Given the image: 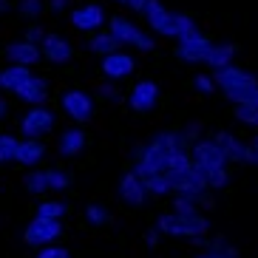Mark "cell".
Segmentation results:
<instances>
[{
    "label": "cell",
    "instance_id": "cell-1",
    "mask_svg": "<svg viewBox=\"0 0 258 258\" xmlns=\"http://www.w3.org/2000/svg\"><path fill=\"white\" fill-rule=\"evenodd\" d=\"M156 230L165 235H187V238H202L210 230V221L202 213H167L156 221Z\"/></svg>",
    "mask_w": 258,
    "mask_h": 258
},
{
    "label": "cell",
    "instance_id": "cell-2",
    "mask_svg": "<svg viewBox=\"0 0 258 258\" xmlns=\"http://www.w3.org/2000/svg\"><path fill=\"white\" fill-rule=\"evenodd\" d=\"M213 80H216V85L224 91V97H227L233 105L244 91H250V88L258 85V80L250 74V71L235 69V66H227V69H221V71H213Z\"/></svg>",
    "mask_w": 258,
    "mask_h": 258
},
{
    "label": "cell",
    "instance_id": "cell-3",
    "mask_svg": "<svg viewBox=\"0 0 258 258\" xmlns=\"http://www.w3.org/2000/svg\"><path fill=\"white\" fill-rule=\"evenodd\" d=\"M108 23H111V31L116 34V40H119L122 46H134V48H139V51H153V46H156L151 34H145L137 23H131L128 17L114 15Z\"/></svg>",
    "mask_w": 258,
    "mask_h": 258
},
{
    "label": "cell",
    "instance_id": "cell-4",
    "mask_svg": "<svg viewBox=\"0 0 258 258\" xmlns=\"http://www.w3.org/2000/svg\"><path fill=\"white\" fill-rule=\"evenodd\" d=\"M145 17H148V26H151L156 34L179 40V15H173L170 9L162 6V0H148Z\"/></svg>",
    "mask_w": 258,
    "mask_h": 258
},
{
    "label": "cell",
    "instance_id": "cell-5",
    "mask_svg": "<svg viewBox=\"0 0 258 258\" xmlns=\"http://www.w3.org/2000/svg\"><path fill=\"white\" fill-rule=\"evenodd\" d=\"M62 227H60V221H51V219H34L26 227L23 233V241L29 244V247H48V244L54 241V238H60Z\"/></svg>",
    "mask_w": 258,
    "mask_h": 258
},
{
    "label": "cell",
    "instance_id": "cell-6",
    "mask_svg": "<svg viewBox=\"0 0 258 258\" xmlns=\"http://www.w3.org/2000/svg\"><path fill=\"white\" fill-rule=\"evenodd\" d=\"M54 128V114L48 111V108H31L29 114L20 119V131H23L26 139H40L46 137L48 131Z\"/></svg>",
    "mask_w": 258,
    "mask_h": 258
},
{
    "label": "cell",
    "instance_id": "cell-7",
    "mask_svg": "<svg viewBox=\"0 0 258 258\" xmlns=\"http://www.w3.org/2000/svg\"><path fill=\"white\" fill-rule=\"evenodd\" d=\"M134 69H137V60H134L131 54H125V51H116V54L102 57V66H99L102 77L111 80V83H119V80L131 77V74H134Z\"/></svg>",
    "mask_w": 258,
    "mask_h": 258
},
{
    "label": "cell",
    "instance_id": "cell-8",
    "mask_svg": "<svg viewBox=\"0 0 258 258\" xmlns=\"http://www.w3.org/2000/svg\"><path fill=\"white\" fill-rule=\"evenodd\" d=\"M159 102V85L153 80H139L134 88H131V97H128V105L137 111V114H148L153 111V105Z\"/></svg>",
    "mask_w": 258,
    "mask_h": 258
},
{
    "label": "cell",
    "instance_id": "cell-9",
    "mask_svg": "<svg viewBox=\"0 0 258 258\" xmlns=\"http://www.w3.org/2000/svg\"><path fill=\"white\" fill-rule=\"evenodd\" d=\"M62 108H66V114L74 122H80V125L91 122V116H94V99L85 91H66L62 94Z\"/></svg>",
    "mask_w": 258,
    "mask_h": 258
},
{
    "label": "cell",
    "instance_id": "cell-10",
    "mask_svg": "<svg viewBox=\"0 0 258 258\" xmlns=\"http://www.w3.org/2000/svg\"><path fill=\"white\" fill-rule=\"evenodd\" d=\"M216 46L210 37L205 34H199V37H190V40H179V46H176V57L182 62H205L210 48Z\"/></svg>",
    "mask_w": 258,
    "mask_h": 258
},
{
    "label": "cell",
    "instance_id": "cell-11",
    "mask_svg": "<svg viewBox=\"0 0 258 258\" xmlns=\"http://www.w3.org/2000/svg\"><path fill=\"white\" fill-rule=\"evenodd\" d=\"M102 23H105V12L99 3H85L71 12V26L77 31H97Z\"/></svg>",
    "mask_w": 258,
    "mask_h": 258
},
{
    "label": "cell",
    "instance_id": "cell-12",
    "mask_svg": "<svg viewBox=\"0 0 258 258\" xmlns=\"http://www.w3.org/2000/svg\"><path fill=\"white\" fill-rule=\"evenodd\" d=\"M6 57L12 60V66H34V62L43 60V48L29 43V40H17V43H9L6 46Z\"/></svg>",
    "mask_w": 258,
    "mask_h": 258
},
{
    "label": "cell",
    "instance_id": "cell-13",
    "mask_svg": "<svg viewBox=\"0 0 258 258\" xmlns=\"http://www.w3.org/2000/svg\"><path fill=\"white\" fill-rule=\"evenodd\" d=\"M193 162L205 167H224L227 156L213 139H199V142H193Z\"/></svg>",
    "mask_w": 258,
    "mask_h": 258
},
{
    "label": "cell",
    "instance_id": "cell-14",
    "mask_svg": "<svg viewBox=\"0 0 258 258\" xmlns=\"http://www.w3.org/2000/svg\"><path fill=\"white\" fill-rule=\"evenodd\" d=\"M43 57H46L48 62H54V66H62V62H71V57H74V46H71L69 40L57 37V34H48L46 40H43Z\"/></svg>",
    "mask_w": 258,
    "mask_h": 258
},
{
    "label": "cell",
    "instance_id": "cell-15",
    "mask_svg": "<svg viewBox=\"0 0 258 258\" xmlns=\"http://www.w3.org/2000/svg\"><path fill=\"white\" fill-rule=\"evenodd\" d=\"M119 193L122 199L128 202V205L139 207L145 202V196H148V190H145V182L137 176V170H131V173L122 176V182H119Z\"/></svg>",
    "mask_w": 258,
    "mask_h": 258
},
{
    "label": "cell",
    "instance_id": "cell-16",
    "mask_svg": "<svg viewBox=\"0 0 258 258\" xmlns=\"http://www.w3.org/2000/svg\"><path fill=\"white\" fill-rule=\"evenodd\" d=\"M15 94L23 99V102H29V105H40V102L46 99V94H48V83L43 80V77H31V80H26Z\"/></svg>",
    "mask_w": 258,
    "mask_h": 258
},
{
    "label": "cell",
    "instance_id": "cell-17",
    "mask_svg": "<svg viewBox=\"0 0 258 258\" xmlns=\"http://www.w3.org/2000/svg\"><path fill=\"white\" fill-rule=\"evenodd\" d=\"M235 51H238V46L235 43H219V46H213L210 54H207V66H210L213 71H221V69H227V66H233V57Z\"/></svg>",
    "mask_w": 258,
    "mask_h": 258
},
{
    "label": "cell",
    "instance_id": "cell-18",
    "mask_svg": "<svg viewBox=\"0 0 258 258\" xmlns=\"http://www.w3.org/2000/svg\"><path fill=\"white\" fill-rule=\"evenodd\" d=\"M213 142L224 151L227 162H244V151H247V145H241L233 134H230V131H219V134L213 137Z\"/></svg>",
    "mask_w": 258,
    "mask_h": 258
},
{
    "label": "cell",
    "instance_id": "cell-19",
    "mask_svg": "<svg viewBox=\"0 0 258 258\" xmlns=\"http://www.w3.org/2000/svg\"><path fill=\"white\" fill-rule=\"evenodd\" d=\"M46 156V145L40 142V139H26V142L17 145V156L15 162H20V165L31 167V165H37L40 159Z\"/></svg>",
    "mask_w": 258,
    "mask_h": 258
},
{
    "label": "cell",
    "instance_id": "cell-20",
    "mask_svg": "<svg viewBox=\"0 0 258 258\" xmlns=\"http://www.w3.org/2000/svg\"><path fill=\"white\" fill-rule=\"evenodd\" d=\"M31 71H29V66H9V69H3L0 71V88L3 91H17L20 85L26 83V80H31Z\"/></svg>",
    "mask_w": 258,
    "mask_h": 258
},
{
    "label": "cell",
    "instance_id": "cell-21",
    "mask_svg": "<svg viewBox=\"0 0 258 258\" xmlns=\"http://www.w3.org/2000/svg\"><path fill=\"white\" fill-rule=\"evenodd\" d=\"M88 48H91L94 54H102V57H108V54H116L122 48V43L116 40L114 31H97L91 40H88Z\"/></svg>",
    "mask_w": 258,
    "mask_h": 258
},
{
    "label": "cell",
    "instance_id": "cell-22",
    "mask_svg": "<svg viewBox=\"0 0 258 258\" xmlns=\"http://www.w3.org/2000/svg\"><path fill=\"white\" fill-rule=\"evenodd\" d=\"M85 148V134L80 128H69L60 134V153L62 156H77Z\"/></svg>",
    "mask_w": 258,
    "mask_h": 258
},
{
    "label": "cell",
    "instance_id": "cell-23",
    "mask_svg": "<svg viewBox=\"0 0 258 258\" xmlns=\"http://www.w3.org/2000/svg\"><path fill=\"white\" fill-rule=\"evenodd\" d=\"M202 258H241V252L235 250V247H230L224 238H216V241L207 244V252Z\"/></svg>",
    "mask_w": 258,
    "mask_h": 258
},
{
    "label": "cell",
    "instance_id": "cell-24",
    "mask_svg": "<svg viewBox=\"0 0 258 258\" xmlns=\"http://www.w3.org/2000/svg\"><path fill=\"white\" fill-rule=\"evenodd\" d=\"M23 184L29 193H46V190H51V184H48V170H31Z\"/></svg>",
    "mask_w": 258,
    "mask_h": 258
},
{
    "label": "cell",
    "instance_id": "cell-25",
    "mask_svg": "<svg viewBox=\"0 0 258 258\" xmlns=\"http://www.w3.org/2000/svg\"><path fill=\"white\" fill-rule=\"evenodd\" d=\"M199 34H202V29H199L196 17L182 12L179 15V40H190V37H199Z\"/></svg>",
    "mask_w": 258,
    "mask_h": 258
},
{
    "label": "cell",
    "instance_id": "cell-26",
    "mask_svg": "<svg viewBox=\"0 0 258 258\" xmlns=\"http://www.w3.org/2000/svg\"><path fill=\"white\" fill-rule=\"evenodd\" d=\"M62 213H66V205L62 202H40L37 205V216L40 219H51V221H60L62 219Z\"/></svg>",
    "mask_w": 258,
    "mask_h": 258
},
{
    "label": "cell",
    "instance_id": "cell-27",
    "mask_svg": "<svg viewBox=\"0 0 258 258\" xmlns=\"http://www.w3.org/2000/svg\"><path fill=\"white\" fill-rule=\"evenodd\" d=\"M145 190H148V193H153V196H165V193H170V182H167V173L148 176V179H145Z\"/></svg>",
    "mask_w": 258,
    "mask_h": 258
},
{
    "label": "cell",
    "instance_id": "cell-28",
    "mask_svg": "<svg viewBox=\"0 0 258 258\" xmlns=\"http://www.w3.org/2000/svg\"><path fill=\"white\" fill-rule=\"evenodd\" d=\"M235 119L250 125V128H258V105H235Z\"/></svg>",
    "mask_w": 258,
    "mask_h": 258
},
{
    "label": "cell",
    "instance_id": "cell-29",
    "mask_svg": "<svg viewBox=\"0 0 258 258\" xmlns=\"http://www.w3.org/2000/svg\"><path fill=\"white\" fill-rule=\"evenodd\" d=\"M85 219L91 221V224H99V227H102V224H111V213L102 205H88L85 207Z\"/></svg>",
    "mask_w": 258,
    "mask_h": 258
},
{
    "label": "cell",
    "instance_id": "cell-30",
    "mask_svg": "<svg viewBox=\"0 0 258 258\" xmlns=\"http://www.w3.org/2000/svg\"><path fill=\"white\" fill-rule=\"evenodd\" d=\"M193 165V156H187V151H173L170 156H167V170H187V167Z\"/></svg>",
    "mask_w": 258,
    "mask_h": 258
},
{
    "label": "cell",
    "instance_id": "cell-31",
    "mask_svg": "<svg viewBox=\"0 0 258 258\" xmlns=\"http://www.w3.org/2000/svg\"><path fill=\"white\" fill-rule=\"evenodd\" d=\"M227 179H230L227 167H207V187H210V190L224 187V184H227Z\"/></svg>",
    "mask_w": 258,
    "mask_h": 258
},
{
    "label": "cell",
    "instance_id": "cell-32",
    "mask_svg": "<svg viewBox=\"0 0 258 258\" xmlns=\"http://www.w3.org/2000/svg\"><path fill=\"white\" fill-rule=\"evenodd\" d=\"M17 139L15 137H0V162H15V156H17Z\"/></svg>",
    "mask_w": 258,
    "mask_h": 258
},
{
    "label": "cell",
    "instance_id": "cell-33",
    "mask_svg": "<svg viewBox=\"0 0 258 258\" xmlns=\"http://www.w3.org/2000/svg\"><path fill=\"white\" fill-rule=\"evenodd\" d=\"M43 12H46V0H20V15L29 17V20L40 17Z\"/></svg>",
    "mask_w": 258,
    "mask_h": 258
},
{
    "label": "cell",
    "instance_id": "cell-34",
    "mask_svg": "<svg viewBox=\"0 0 258 258\" xmlns=\"http://www.w3.org/2000/svg\"><path fill=\"white\" fill-rule=\"evenodd\" d=\"M48 184H51V190H66L71 184V176L66 173V170L51 167V170H48Z\"/></svg>",
    "mask_w": 258,
    "mask_h": 258
},
{
    "label": "cell",
    "instance_id": "cell-35",
    "mask_svg": "<svg viewBox=\"0 0 258 258\" xmlns=\"http://www.w3.org/2000/svg\"><path fill=\"white\" fill-rule=\"evenodd\" d=\"M173 213H199V205L193 196H176L173 202Z\"/></svg>",
    "mask_w": 258,
    "mask_h": 258
},
{
    "label": "cell",
    "instance_id": "cell-36",
    "mask_svg": "<svg viewBox=\"0 0 258 258\" xmlns=\"http://www.w3.org/2000/svg\"><path fill=\"white\" fill-rule=\"evenodd\" d=\"M193 85H196V91H202V94H213L216 88H219L216 80L207 77V74H196V77H193Z\"/></svg>",
    "mask_w": 258,
    "mask_h": 258
},
{
    "label": "cell",
    "instance_id": "cell-37",
    "mask_svg": "<svg viewBox=\"0 0 258 258\" xmlns=\"http://www.w3.org/2000/svg\"><path fill=\"white\" fill-rule=\"evenodd\" d=\"M48 37V31L43 29V26H31L29 31H26V40L29 43H34V46H43V40Z\"/></svg>",
    "mask_w": 258,
    "mask_h": 258
},
{
    "label": "cell",
    "instance_id": "cell-38",
    "mask_svg": "<svg viewBox=\"0 0 258 258\" xmlns=\"http://www.w3.org/2000/svg\"><path fill=\"white\" fill-rule=\"evenodd\" d=\"M37 258H71V252L66 247H46L37 252Z\"/></svg>",
    "mask_w": 258,
    "mask_h": 258
},
{
    "label": "cell",
    "instance_id": "cell-39",
    "mask_svg": "<svg viewBox=\"0 0 258 258\" xmlns=\"http://www.w3.org/2000/svg\"><path fill=\"white\" fill-rule=\"evenodd\" d=\"M66 6H69V0H48V3H46V9H48V12H54V15L62 12Z\"/></svg>",
    "mask_w": 258,
    "mask_h": 258
},
{
    "label": "cell",
    "instance_id": "cell-40",
    "mask_svg": "<svg viewBox=\"0 0 258 258\" xmlns=\"http://www.w3.org/2000/svg\"><path fill=\"white\" fill-rule=\"evenodd\" d=\"M199 134H202V122H193V125L184 131V139H196ZM196 142H199V139H196Z\"/></svg>",
    "mask_w": 258,
    "mask_h": 258
},
{
    "label": "cell",
    "instance_id": "cell-41",
    "mask_svg": "<svg viewBox=\"0 0 258 258\" xmlns=\"http://www.w3.org/2000/svg\"><path fill=\"white\" fill-rule=\"evenodd\" d=\"M145 244H148V247H156V244H159V230H148V233H145Z\"/></svg>",
    "mask_w": 258,
    "mask_h": 258
},
{
    "label": "cell",
    "instance_id": "cell-42",
    "mask_svg": "<svg viewBox=\"0 0 258 258\" xmlns=\"http://www.w3.org/2000/svg\"><path fill=\"white\" fill-rule=\"evenodd\" d=\"M128 6L134 9V12H142V15H145V6H148V0H128Z\"/></svg>",
    "mask_w": 258,
    "mask_h": 258
},
{
    "label": "cell",
    "instance_id": "cell-43",
    "mask_svg": "<svg viewBox=\"0 0 258 258\" xmlns=\"http://www.w3.org/2000/svg\"><path fill=\"white\" fill-rule=\"evenodd\" d=\"M6 114H9V105H6V99L0 97V119H3V116H6Z\"/></svg>",
    "mask_w": 258,
    "mask_h": 258
},
{
    "label": "cell",
    "instance_id": "cell-44",
    "mask_svg": "<svg viewBox=\"0 0 258 258\" xmlns=\"http://www.w3.org/2000/svg\"><path fill=\"white\" fill-rule=\"evenodd\" d=\"M6 9H9V0H0V15H3Z\"/></svg>",
    "mask_w": 258,
    "mask_h": 258
},
{
    "label": "cell",
    "instance_id": "cell-45",
    "mask_svg": "<svg viewBox=\"0 0 258 258\" xmlns=\"http://www.w3.org/2000/svg\"><path fill=\"white\" fill-rule=\"evenodd\" d=\"M250 145H252V151H255V156H258V137H255V139H252V142H250Z\"/></svg>",
    "mask_w": 258,
    "mask_h": 258
},
{
    "label": "cell",
    "instance_id": "cell-46",
    "mask_svg": "<svg viewBox=\"0 0 258 258\" xmlns=\"http://www.w3.org/2000/svg\"><path fill=\"white\" fill-rule=\"evenodd\" d=\"M116 3H128V0H116Z\"/></svg>",
    "mask_w": 258,
    "mask_h": 258
}]
</instances>
